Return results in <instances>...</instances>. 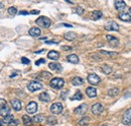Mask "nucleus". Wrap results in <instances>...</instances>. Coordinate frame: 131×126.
Instances as JSON below:
<instances>
[{
  "label": "nucleus",
  "mask_w": 131,
  "mask_h": 126,
  "mask_svg": "<svg viewBox=\"0 0 131 126\" xmlns=\"http://www.w3.org/2000/svg\"><path fill=\"white\" fill-rule=\"evenodd\" d=\"M35 24L41 28H45V29H48L50 27L51 23H50V19L47 16H39L38 18H36L35 20Z\"/></svg>",
  "instance_id": "1"
},
{
  "label": "nucleus",
  "mask_w": 131,
  "mask_h": 126,
  "mask_svg": "<svg viewBox=\"0 0 131 126\" xmlns=\"http://www.w3.org/2000/svg\"><path fill=\"white\" fill-rule=\"evenodd\" d=\"M49 86L52 89L60 90L65 86V80L63 78H60V77H54L49 81Z\"/></svg>",
  "instance_id": "2"
},
{
  "label": "nucleus",
  "mask_w": 131,
  "mask_h": 126,
  "mask_svg": "<svg viewBox=\"0 0 131 126\" xmlns=\"http://www.w3.org/2000/svg\"><path fill=\"white\" fill-rule=\"evenodd\" d=\"M27 89L29 90V92L33 93V92H36V91H39L42 89V85L38 81H31L27 85Z\"/></svg>",
  "instance_id": "3"
},
{
  "label": "nucleus",
  "mask_w": 131,
  "mask_h": 126,
  "mask_svg": "<svg viewBox=\"0 0 131 126\" xmlns=\"http://www.w3.org/2000/svg\"><path fill=\"white\" fill-rule=\"evenodd\" d=\"M64 110V107L61 103H54L50 106V112L52 114H61Z\"/></svg>",
  "instance_id": "4"
},
{
  "label": "nucleus",
  "mask_w": 131,
  "mask_h": 126,
  "mask_svg": "<svg viewBox=\"0 0 131 126\" xmlns=\"http://www.w3.org/2000/svg\"><path fill=\"white\" fill-rule=\"evenodd\" d=\"M100 81H101L100 77L97 74H95V73H91V74L88 75V82L92 86H97Z\"/></svg>",
  "instance_id": "5"
},
{
  "label": "nucleus",
  "mask_w": 131,
  "mask_h": 126,
  "mask_svg": "<svg viewBox=\"0 0 131 126\" xmlns=\"http://www.w3.org/2000/svg\"><path fill=\"white\" fill-rule=\"evenodd\" d=\"M87 111H88V105H87V104H82L78 108L75 109L74 113L77 114V115H85L87 113Z\"/></svg>",
  "instance_id": "6"
},
{
  "label": "nucleus",
  "mask_w": 131,
  "mask_h": 126,
  "mask_svg": "<svg viewBox=\"0 0 131 126\" xmlns=\"http://www.w3.org/2000/svg\"><path fill=\"white\" fill-rule=\"evenodd\" d=\"M118 17H119V19L123 20V22H130L131 20V9H129L127 12L124 11V12L119 13Z\"/></svg>",
  "instance_id": "7"
},
{
  "label": "nucleus",
  "mask_w": 131,
  "mask_h": 126,
  "mask_svg": "<svg viewBox=\"0 0 131 126\" xmlns=\"http://www.w3.org/2000/svg\"><path fill=\"white\" fill-rule=\"evenodd\" d=\"M26 111L29 114H34L37 111V104L35 102H30L26 106Z\"/></svg>",
  "instance_id": "8"
},
{
  "label": "nucleus",
  "mask_w": 131,
  "mask_h": 126,
  "mask_svg": "<svg viewBox=\"0 0 131 126\" xmlns=\"http://www.w3.org/2000/svg\"><path fill=\"white\" fill-rule=\"evenodd\" d=\"M104 110V107L100 103H97V104H94L92 106V112L93 114H96V115H99L100 113H102V111Z\"/></svg>",
  "instance_id": "9"
},
{
  "label": "nucleus",
  "mask_w": 131,
  "mask_h": 126,
  "mask_svg": "<svg viewBox=\"0 0 131 126\" xmlns=\"http://www.w3.org/2000/svg\"><path fill=\"white\" fill-rule=\"evenodd\" d=\"M106 39L108 40V43L110 44V46H112V47H117L119 45L118 39L115 38V37H113V36H111V35H107L106 36Z\"/></svg>",
  "instance_id": "10"
},
{
  "label": "nucleus",
  "mask_w": 131,
  "mask_h": 126,
  "mask_svg": "<svg viewBox=\"0 0 131 126\" xmlns=\"http://www.w3.org/2000/svg\"><path fill=\"white\" fill-rule=\"evenodd\" d=\"M105 30L106 31H118L119 30V26L115 23V22H110L107 25H105Z\"/></svg>",
  "instance_id": "11"
},
{
  "label": "nucleus",
  "mask_w": 131,
  "mask_h": 126,
  "mask_svg": "<svg viewBox=\"0 0 131 126\" xmlns=\"http://www.w3.org/2000/svg\"><path fill=\"white\" fill-rule=\"evenodd\" d=\"M130 113H131V110H130V109H128V110L124 113V116H123V119H122V123H123L124 125H129V124H130V121H131V119H130V117H131Z\"/></svg>",
  "instance_id": "12"
},
{
  "label": "nucleus",
  "mask_w": 131,
  "mask_h": 126,
  "mask_svg": "<svg viewBox=\"0 0 131 126\" xmlns=\"http://www.w3.org/2000/svg\"><path fill=\"white\" fill-rule=\"evenodd\" d=\"M86 94L89 98H96L97 97V91L95 88H92V87L86 89Z\"/></svg>",
  "instance_id": "13"
},
{
  "label": "nucleus",
  "mask_w": 131,
  "mask_h": 126,
  "mask_svg": "<svg viewBox=\"0 0 131 126\" xmlns=\"http://www.w3.org/2000/svg\"><path fill=\"white\" fill-rule=\"evenodd\" d=\"M11 106L15 111H20L22 109V105H21V102L18 100H11Z\"/></svg>",
  "instance_id": "14"
},
{
  "label": "nucleus",
  "mask_w": 131,
  "mask_h": 126,
  "mask_svg": "<svg viewBox=\"0 0 131 126\" xmlns=\"http://www.w3.org/2000/svg\"><path fill=\"white\" fill-rule=\"evenodd\" d=\"M40 34H41V31H40V29L37 28V27L31 28V29L29 30V35H30L31 37H39Z\"/></svg>",
  "instance_id": "15"
},
{
  "label": "nucleus",
  "mask_w": 131,
  "mask_h": 126,
  "mask_svg": "<svg viewBox=\"0 0 131 126\" xmlns=\"http://www.w3.org/2000/svg\"><path fill=\"white\" fill-rule=\"evenodd\" d=\"M38 99H39V101H41V102L49 103V102L50 101V96H49L48 93H41L39 96H38Z\"/></svg>",
  "instance_id": "16"
},
{
  "label": "nucleus",
  "mask_w": 131,
  "mask_h": 126,
  "mask_svg": "<svg viewBox=\"0 0 131 126\" xmlns=\"http://www.w3.org/2000/svg\"><path fill=\"white\" fill-rule=\"evenodd\" d=\"M72 85L75 87H80V86L84 85V80H83V78H81L79 76H76L72 79Z\"/></svg>",
  "instance_id": "17"
},
{
  "label": "nucleus",
  "mask_w": 131,
  "mask_h": 126,
  "mask_svg": "<svg viewBox=\"0 0 131 126\" xmlns=\"http://www.w3.org/2000/svg\"><path fill=\"white\" fill-rule=\"evenodd\" d=\"M114 5H115V8L117 9V10H124V9H126V3L124 2V1H115V3H114Z\"/></svg>",
  "instance_id": "18"
},
{
  "label": "nucleus",
  "mask_w": 131,
  "mask_h": 126,
  "mask_svg": "<svg viewBox=\"0 0 131 126\" xmlns=\"http://www.w3.org/2000/svg\"><path fill=\"white\" fill-rule=\"evenodd\" d=\"M48 57L51 60H58L59 57H60V54H59V52L57 51H49V53H48Z\"/></svg>",
  "instance_id": "19"
},
{
  "label": "nucleus",
  "mask_w": 131,
  "mask_h": 126,
  "mask_svg": "<svg viewBox=\"0 0 131 126\" xmlns=\"http://www.w3.org/2000/svg\"><path fill=\"white\" fill-rule=\"evenodd\" d=\"M101 70L105 73V74H107V75H109L110 73H112V67L110 65H108V64H103L101 66Z\"/></svg>",
  "instance_id": "20"
},
{
  "label": "nucleus",
  "mask_w": 131,
  "mask_h": 126,
  "mask_svg": "<svg viewBox=\"0 0 131 126\" xmlns=\"http://www.w3.org/2000/svg\"><path fill=\"white\" fill-rule=\"evenodd\" d=\"M49 67L51 70H56V71H62V69H63L61 64H59V63H53V62L49 63Z\"/></svg>",
  "instance_id": "21"
},
{
  "label": "nucleus",
  "mask_w": 131,
  "mask_h": 126,
  "mask_svg": "<svg viewBox=\"0 0 131 126\" xmlns=\"http://www.w3.org/2000/svg\"><path fill=\"white\" fill-rule=\"evenodd\" d=\"M65 39L68 41H74L76 38H77V34L74 33V32H71V33H66L65 34Z\"/></svg>",
  "instance_id": "22"
},
{
  "label": "nucleus",
  "mask_w": 131,
  "mask_h": 126,
  "mask_svg": "<svg viewBox=\"0 0 131 126\" xmlns=\"http://www.w3.org/2000/svg\"><path fill=\"white\" fill-rule=\"evenodd\" d=\"M102 17V12L99 11V10H95V11H93L91 13V18L94 19V20H98V19H100Z\"/></svg>",
  "instance_id": "23"
},
{
  "label": "nucleus",
  "mask_w": 131,
  "mask_h": 126,
  "mask_svg": "<svg viewBox=\"0 0 131 126\" xmlns=\"http://www.w3.org/2000/svg\"><path fill=\"white\" fill-rule=\"evenodd\" d=\"M22 122L25 126H31L32 125V120L28 115H23L22 116Z\"/></svg>",
  "instance_id": "24"
},
{
  "label": "nucleus",
  "mask_w": 131,
  "mask_h": 126,
  "mask_svg": "<svg viewBox=\"0 0 131 126\" xmlns=\"http://www.w3.org/2000/svg\"><path fill=\"white\" fill-rule=\"evenodd\" d=\"M68 58V61H70L71 63H74V64H77V63H79V57L77 55H75V54H72V55H69L67 56Z\"/></svg>",
  "instance_id": "25"
},
{
  "label": "nucleus",
  "mask_w": 131,
  "mask_h": 126,
  "mask_svg": "<svg viewBox=\"0 0 131 126\" xmlns=\"http://www.w3.org/2000/svg\"><path fill=\"white\" fill-rule=\"evenodd\" d=\"M45 119H46V117L43 116V115L39 114V115H37V116H34L31 120L33 121L34 123H40V122H43V120H45Z\"/></svg>",
  "instance_id": "26"
},
{
  "label": "nucleus",
  "mask_w": 131,
  "mask_h": 126,
  "mask_svg": "<svg viewBox=\"0 0 131 126\" xmlns=\"http://www.w3.org/2000/svg\"><path fill=\"white\" fill-rule=\"evenodd\" d=\"M10 114V109H9V107H7V106H5L4 108H2L1 110H0V115L1 116H7V115H9Z\"/></svg>",
  "instance_id": "27"
},
{
  "label": "nucleus",
  "mask_w": 131,
  "mask_h": 126,
  "mask_svg": "<svg viewBox=\"0 0 131 126\" xmlns=\"http://www.w3.org/2000/svg\"><path fill=\"white\" fill-rule=\"evenodd\" d=\"M109 96H111V97H115V96H117V94H119V90L117 89V88H114V89H110L108 91V93H107Z\"/></svg>",
  "instance_id": "28"
},
{
  "label": "nucleus",
  "mask_w": 131,
  "mask_h": 126,
  "mask_svg": "<svg viewBox=\"0 0 131 126\" xmlns=\"http://www.w3.org/2000/svg\"><path fill=\"white\" fill-rule=\"evenodd\" d=\"M90 122V117L86 116V117H83L80 121H79V124L81 126H85V125H88V123Z\"/></svg>",
  "instance_id": "29"
},
{
  "label": "nucleus",
  "mask_w": 131,
  "mask_h": 126,
  "mask_svg": "<svg viewBox=\"0 0 131 126\" xmlns=\"http://www.w3.org/2000/svg\"><path fill=\"white\" fill-rule=\"evenodd\" d=\"M82 99H83V94H82V93H81L80 91H78V92L72 97V100H73V101H75V100H82Z\"/></svg>",
  "instance_id": "30"
},
{
  "label": "nucleus",
  "mask_w": 131,
  "mask_h": 126,
  "mask_svg": "<svg viewBox=\"0 0 131 126\" xmlns=\"http://www.w3.org/2000/svg\"><path fill=\"white\" fill-rule=\"evenodd\" d=\"M101 53L104 55H107V56H110L112 58H114L118 55V53H116V52H108V51H101Z\"/></svg>",
  "instance_id": "31"
},
{
  "label": "nucleus",
  "mask_w": 131,
  "mask_h": 126,
  "mask_svg": "<svg viewBox=\"0 0 131 126\" xmlns=\"http://www.w3.org/2000/svg\"><path fill=\"white\" fill-rule=\"evenodd\" d=\"M13 119H14V118H13L12 115H11V114H9V115H7V116H5V117H4L3 122H4V123H6V124H8L10 121H12Z\"/></svg>",
  "instance_id": "32"
},
{
  "label": "nucleus",
  "mask_w": 131,
  "mask_h": 126,
  "mask_svg": "<svg viewBox=\"0 0 131 126\" xmlns=\"http://www.w3.org/2000/svg\"><path fill=\"white\" fill-rule=\"evenodd\" d=\"M56 123H57V119L53 118V116H50V117L48 118V124H49V125H54Z\"/></svg>",
  "instance_id": "33"
},
{
  "label": "nucleus",
  "mask_w": 131,
  "mask_h": 126,
  "mask_svg": "<svg viewBox=\"0 0 131 126\" xmlns=\"http://www.w3.org/2000/svg\"><path fill=\"white\" fill-rule=\"evenodd\" d=\"M8 13L10 15H15L17 13V9L15 7H9L8 8Z\"/></svg>",
  "instance_id": "34"
},
{
  "label": "nucleus",
  "mask_w": 131,
  "mask_h": 126,
  "mask_svg": "<svg viewBox=\"0 0 131 126\" xmlns=\"http://www.w3.org/2000/svg\"><path fill=\"white\" fill-rule=\"evenodd\" d=\"M6 104H7L6 100H4V99H2V98H0V110H1L2 108H4V107L6 106Z\"/></svg>",
  "instance_id": "35"
},
{
  "label": "nucleus",
  "mask_w": 131,
  "mask_h": 126,
  "mask_svg": "<svg viewBox=\"0 0 131 126\" xmlns=\"http://www.w3.org/2000/svg\"><path fill=\"white\" fill-rule=\"evenodd\" d=\"M19 124V121L18 120H12V121H10L9 123H8V126H17Z\"/></svg>",
  "instance_id": "36"
},
{
  "label": "nucleus",
  "mask_w": 131,
  "mask_h": 126,
  "mask_svg": "<svg viewBox=\"0 0 131 126\" xmlns=\"http://www.w3.org/2000/svg\"><path fill=\"white\" fill-rule=\"evenodd\" d=\"M21 62H22L23 64H29V63H30V60L27 59L26 57H21Z\"/></svg>",
  "instance_id": "37"
},
{
  "label": "nucleus",
  "mask_w": 131,
  "mask_h": 126,
  "mask_svg": "<svg viewBox=\"0 0 131 126\" xmlns=\"http://www.w3.org/2000/svg\"><path fill=\"white\" fill-rule=\"evenodd\" d=\"M76 12H77L78 14H83V12H84V8H82V7H78L77 9H76Z\"/></svg>",
  "instance_id": "38"
},
{
  "label": "nucleus",
  "mask_w": 131,
  "mask_h": 126,
  "mask_svg": "<svg viewBox=\"0 0 131 126\" xmlns=\"http://www.w3.org/2000/svg\"><path fill=\"white\" fill-rule=\"evenodd\" d=\"M47 44H59L58 40H51V41H46Z\"/></svg>",
  "instance_id": "39"
},
{
  "label": "nucleus",
  "mask_w": 131,
  "mask_h": 126,
  "mask_svg": "<svg viewBox=\"0 0 131 126\" xmlns=\"http://www.w3.org/2000/svg\"><path fill=\"white\" fill-rule=\"evenodd\" d=\"M41 63H46V59H39V60H37L35 62V65H39V64H41Z\"/></svg>",
  "instance_id": "40"
},
{
  "label": "nucleus",
  "mask_w": 131,
  "mask_h": 126,
  "mask_svg": "<svg viewBox=\"0 0 131 126\" xmlns=\"http://www.w3.org/2000/svg\"><path fill=\"white\" fill-rule=\"evenodd\" d=\"M19 14H20V15H27V14H29V12L25 11V10H21V11L19 12Z\"/></svg>",
  "instance_id": "41"
},
{
  "label": "nucleus",
  "mask_w": 131,
  "mask_h": 126,
  "mask_svg": "<svg viewBox=\"0 0 131 126\" xmlns=\"http://www.w3.org/2000/svg\"><path fill=\"white\" fill-rule=\"evenodd\" d=\"M63 49H64L65 51H69V50H72L73 48H72V47H69V46H63Z\"/></svg>",
  "instance_id": "42"
},
{
  "label": "nucleus",
  "mask_w": 131,
  "mask_h": 126,
  "mask_svg": "<svg viewBox=\"0 0 131 126\" xmlns=\"http://www.w3.org/2000/svg\"><path fill=\"white\" fill-rule=\"evenodd\" d=\"M31 14H38L39 13V10H32V11H30Z\"/></svg>",
  "instance_id": "43"
},
{
  "label": "nucleus",
  "mask_w": 131,
  "mask_h": 126,
  "mask_svg": "<svg viewBox=\"0 0 131 126\" xmlns=\"http://www.w3.org/2000/svg\"><path fill=\"white\" fill-rule=\"evenodd\" d=\"M64 27H68V28H73V25H68V24H62Z\"/></svg>",
  "instance_id": "44"
},
{
  "label": "nucleus",
  "mask_w": 131,
  "mask_h": 126,
  "mask_svg": "<svg viewBox=\"0 0 131 126\" xmlns=\"http://www.w3.org/2000/svg\"><path fill=\"white\" fill-rule=\"evenodd\" d=\"M43 51H45V50H43V49H42V50H39V51H35V52H34V53H35V54H40V53H42V52H43Z\"/></svg>",
  "instance_id": "45"
},
{
  "label": "nucleus",
  "mask_w": 131,
  "mask_h": 126,
  "mask_svg": "<svg viewBox=\"0 0 131 126\" xmlns=\"http://www.w3.org/2000/svg\"><path fill=\"white\" fill-rule=\"evenodd\" d=\"M40 40H42V41H45V40H47V38L45 37V38H40Z\"/></svg>",
  "instance_id": "46"
},
{
  "label": "nucleus",
  "mask_w": 131,
  "mask_h": 126,
  "mask_svg": "<svg viewBox=\"0 0 131 126\" xmlns=\"http://www.w3.org/2000/svg\"><path fill=\"white\" fill-rule=\"evenodd\" d=\"M0 126H3V124H2V122L0 121Z\"/></svg>",
  "instance_id": "47"
},
{
  "label": "nucleus",
  "mask_w": 131,
  "mask_h": 126,
  "mask_svg": "<svg viewBox=\"0 0 131 126\" xmlns=\"http://www.w3.org/2000/svg\"><path fill=\"white\" fill-rule=\"evenodd\" d=\"M103 126H106V125H103Z\"/></svg>",
  "instance_id": "48"
},
{
  "label": "nucleus",
  "mask_w": 131,
  "mask_h": 126,
  "mask_svg": "<svg viewBox=\"0 0 131 126\" xmlns=\"http://www.w3.org/2000/svg\"><path fill=\"white\" fill-rule=\"evenodd\" d=\"M0 5H1V4H0Z\"/></svg>",
  "instance_id": "49"
}]
</instances>
